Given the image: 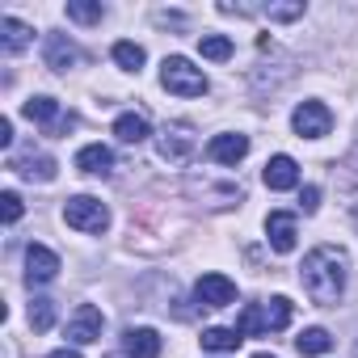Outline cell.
Wrapping results in <instances>:
<instances>
[{"mask_svg": "<svg viewBox=\"0 0 358 358\" xmlns=\"http://www.w3.org/2000/svg\"><path fill=\"white\" fill-rule=\"evenodd\" d=\"M299 282L316 308H333L345 291V253L333 245H316L299 266Z\"/></svg>", "mask_w": 358, "mask_h": 358, "instance_id": "1", "label": "cell"}, {"mask_svg": "<svg viewBox=\"0 0 358 358\" xmlns=\"http://www.w3.org/2000/svg\"><path fill=\"white\" fill-rule=\"evenodd\" d=\"M291 324V299L287 295H274L270 303H249L236 320V333L241 337H257V333H278Z\"/></svg>", "mask_w": 358, "mask_h": 358, "instance_id": "2", "label": "cell"}, {"mask_svg": "<svg viewBox=\"0 0 358 358\" xmlns=\"http://www.w3.org/2000/svg\"><path fill=\"white\" fill-rule=\"evenodd\" d=\"M160 85H164L173 97H203V93H207L203 68H194V64L182 59V55H169V59L160 64Z\"/></svg>", "mask_w": 358, "mask_h": 358, "instance_id": "3", "label": "cell"}, {"mask_svg": "<svg viewBox=\"0 0 358 358\" xmlns=\"http://www.w3.org/2000/svg\"><path fill=\"white\" fill-rule=\"evenodd\" d=\"M64 220H68V228H76V232H106V228H110V211H106V203L93 199V194L68 199V203H64Z\"/></svg>", "mask_w": 358, "mask_h": 358, "instance_id": "4", "label": "cell"}, {"mask_svg": "<svg viewBox=\"0 0 358 358\" xmlns=\"http://www.w3.org/2000/svg\"><path fill=\"white\" fill-rule=\"evenodd\" d=\"M291 127H295L299 139H324L333 131V110L324 101H303V106H295Z\"/></svg>", "mask_w": 358, "mask_h": 358, "instance_id": "5", "label": "cell"}, {"mask_svg": "<svg viewBox=\"0 0 358 358\" xmlns=\"http://www.w3.org/2000/svg\"><path fill=\"white\" fill-rule=\"evenodd\" d=\"M194 299H199L203 308H228V303L236 299V282L224 278V274H203V278L194 282Z\"/></svg>", "mask_w": 358, "mask_h": 358, "instance_id": "6", "label": "cell"}, {"mask_svg": "<svg viewBox=\"0 0 358 358\" xmlns=\"http://www.w3.org/2000/svg\"><path fill=\"white\" fill-rule=\"evenodd\" d=\"M101 324H106L101 308L80 303V308H76V316L68 320V341H72V345H89V341H97V337H101Z\"/></svg>", "mask_w": 358, "mask_h": 358, "instance_id": "7", "label": "cell"}, {"mask_svg": "<svg viewBox=\"0 0 358 358\" xmlns=\"http://www.w3.org/2000/svg\"><path fill=\"white\" fill-rule=\"evenodd\" d=\"M59 274V257L47 249V245H30L26 249V282L30 287H43Z\"/></svg>", "mask_w": 358, "mask_h": 358, "instance_id": "8", "label": "cell"}, {"mask_svg": "<svg viewBox=\"0 0 358 358\" xmlns=\"http://www.w3.org/2000/svg\"><path fill=\"white\" fill-rule=\"evenodd\" d=\"M9 169L17 173V177H26V182H55V160L51 156H34V152H26V156H13L9 160Z\"/></svg>", "mask_w": 358, "mask_h": 358, "instance_id": "9", "label": "cell"}, {"mask_svg": "<svg viewBox=\"0 0 358 358\" xmlns=\"http://www.w3.org/2000/svg\"><path fill=\"white\" fill-rule=\"evenodd\" d=\"M207 156L215 164H241L249 156V135H215L207 143Z\"/></svg>", "mask_w": 358, "mask_h": 358, "instance_id": "10", "label": "cell"}, {"mask_svg": "<svg viewBox=\"0 0 358 358\" xmlns=\"http://www.w3.org/2000/svg\"><path fill=\"white\" fill-rule=\"evenodd\" d=\"M266 236H270V249L274 253H291L295 249V215H287V211H270V220H266Z\"/></svg>", "mask_w": 358, "mask_h": 358, "instance_id": "11", "label": "cell"}, {"mask_svg": "<svg viewBox=\"0 0 358 358\" xmlns=\"http://www.w3.org/2000/svg\"><path fill=\"white\" fill-rule=\"evenodd\" d=\"M262 177H266L270 190H295V186H299V164H295L291 156H270Z\"/></svg>", "mask_w": 358, "mask_h": 358, "instance_id": "12", "label": "cell"}, {"mask_svg": "<svg viewBox=\"0 0 358 358\" xmlns=\"http://www.w3.org/2000/svg\"><path fill=\"white\" fill-rule=\"evenodd\" d=\"M43 55H47V68H51V72H68V68L80 59V51H76V43H72L68 34H47Z\"/></svg>", "mask_w": 358, "mask_h": 358, "instance_id": "13", "label": "cell"}, {"mask_svg": "<svg viewBox=\"0 0 358 358\" xmlns=\"http://www.w3.org/2000/svg\"><path fill=\"white\" fill-rule=\"evenodd\" d=\"M122 350H127L131 358H160L164 341H160L156 329H127V333H122Z\"/></svg>", "mask_w": 358, "mask_h": 358, "instance_id": "14", "label": "cell"}, {"mask_svg": "<svg viewBox=\"0 0 358 358\" xmlns=\"http://www.w3.org/2000/svg\"><path fill=\"white\" fill-rule=\"evenodd\" d=\"M76 169H80V173H93V177H110V169H114V152H110L106 143H89V148L76 152Z\"/></svg>", "mask_w": 358, "mask_h": 358, "instance_id": "15", "label": "cell"}, {"mask_svg": "<svg viewBox=\"0 0 358 358\" xmlns=\"http://www.w3.org/2000/svg\"><path fill=\"white\" fill-rule=\"evenodd\" d=\"M190 152H194L190 127H169V131L160 135V156H164V160H186Z\"/></svg>", "mask_w": 358, "mask_h": 358, "instance_id": "16", "label": "cell"}, {"mask_svg": "<svg viewBox=\"0 0 358 358\" xmlns=\"http://www.w3.org/2000/svg\"><path fill=\"white\" fill-rule=\"evenodd\" d=\"M0 34H5V51H9V55L26 51L30 38H34V30H30L26 22H17V17H5V22H0Z\"/></svg>", "mask_w": 358, "mask_h": 358, "instance_id": "17", "label": "cell"}, {"mask_svg": "<svg viewBox=\"0 0 358 358\" xmlns=\"http://www.w3.org/2000/svg\"><path fill=\"white\" fill-rule=\"evenodd\" d=\"M22 114H26L30 122L55 127V122H59V101H55V97H30V101L22 106Z\"/></svg>", "mask_w": 358, "mask_h": 358, "instance_id": "18", "label": "cell"}, {"mask_svg": "<svg viewBox=\"0 0 358 358\" xmlns=\"http://www.w3.org/2000/svg\"><path fill=\"white\" fill-rule=\"evenodd\" d=\"M295 350H299L303 358H316V354H329V350H333V337H329V329H303V333L295 337Z\"/></svg>", "mask_w": 358, "mask_h": 358, "instance_id": "19", "label": "cell"}, {"mask_svg": "<svg viewBox=\"0 0 358 358\" xmlns=\"http://www.w3.org/2000/svg\"><path fill=\"white\" fill-rule=\"evenodd\" d=\"M114 135H118L122 143H143V139H148V118H143V114H122V118L114 122Z\"/></svg>", "mask_w": 358, "mask_h": 358, "instance_id": "20", "label": "cell"}, {"mask_svg": "<svg viewBox=\"0 0 358 358\" xmlns=\"http://www.w3.org/2000/svg\"><path fill=\"white\" fill-rule=\"evenodd\" d=\"M241 341H245V337L236 333V324H232V329H220V324H215V329L203 333V350H215V354H228V350H236Z\"/></svg>", "mask_w": 358, "mask_h": 358, "instance_id": "21", "label": "cell"}, {"mask_svg": "<svg viewBox=\"0 0 358 358\" xmlns=\"http://www.w3.org/2000/svg\"><path fill=\"white\" fill-rule=\"evenodd\" d=\"M199 51H203V59L224 64V59H232V38H224V34H203V38H199Z\"/></svg>", "mask_w": 358, "mask_h": 358, "instance_id": "22", "label": "cell"}, {"mask_svg": "<svg viewBox=\"0 0 358 358\" xmlns=\"http://www.w3.org/2000/svg\"><path fill=\"white\" fill-rule=\"evenodd\" d=\"M143 59H148V55H143L139 43H114V64H118L122 72H139Z\"/></svg>", "mask_w": 358, "mask_h": 358, "instance_id": "23", "label": "cell"}, {"mask_svg": "<svg viewBox=\"0 0 358 358\" xmlns=\"http://www.w3.org/2000/svg\"><path fill=\"white\" fill-rule=\"evenodd\" d=\"M55 324V299H34L30 303V329L34 333H47Z\"/></svg>", "mask_w": 358, "mask_h": 358, "instance_id": "24", "label": "cell"}, {"mask_svg": "<svg viewBox=\"0 0 358 358\" xmlns=\"http://www.w3.org/2000/svg\"><path fill=\"white\" fill-rule=\"evenodd\" d=\"M68 17H72V22L93 26V22H101V17H106V9H101V5H85V0H68Z\"/></svg>", "mask_w": 358, "mask_h": 358, "instance_id": "25", "label": "cell"}, {"mask_svg": "<svg viewBox=\"0 0 358 358\" xmlns=\"http://www.w3.org/2000/svg\"><path fill=\"white\" fill-rule=\"evenodd\" d=\"M266 17H274V22H295V17H303V5H270V9H262Z\"/></svg>", "mask_w": 358, "mask_h": 358, "instance_id": "26", "label": "cell"}, {"mask_svg": "<svg viewBox=\"0 0 358 358\" xmlns=\"http://www.w3.org/2000/svg\"><path fill=\"white\" fill-rule=\"evenodd\" d=\"M0 203H5V224H17V220H22V199H17V190H5V194H0Z\"/></svg>", "mask_w": 358, "mask_h": 358, "instance_id": "27", "label": "cell"}, {"mask_svg": "<svg viewBox=\"0 0 358 358\" xmlns=\"http://www.w3.org/2000/svg\"><path fill=\"white\" fill-rule=\"evenodd\" d=\"M299 207L312 215V211L320 207V190H316V186H303V194H299Z\"/></svg>", "mask_w": 358, "mask_h": 358, "instance_id": "28", "label": "cell"}, {"mask_svg": "<svg viewBox=\"0 0 358 358\" xmlns=\"http://www.w3.org/2000/svg\"><path fill=\"white\" fill-rule=\"evenodd\" d=\"M0 148H13V118H0Z\"/></svg>", "mask_w": 358, "mask_h": 358, "instance_id": "29", "label": "cell"}, {"mask_svg": "<svg viewBox=\"0 0 358 358\" xmlns=\"http://www.w3.org/2000/svg\"><path fill=\"white\" fill-rule=\"evenodd\" d=\"M47 358H80V350H68V345H64V350H51Z\"/></svg>", "mask_w": 358, "mask_h": 358, "instance_id": "30", "label": "cell"}, {"mask_svg": "<svg viewBox=\"0 0 358 358\" xmlns=\"http://www.w3.org/2000/svg\"><path fill=\"white\" fill-rule=\"evenodd\" d=\"M253 358H274V354H253Z\"/></svg>", "mask_w": 358, "mask_h": 358, "instance_id": "31", "label": "cell"}]
</instances>
